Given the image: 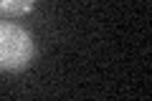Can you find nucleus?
I'll use <instances>...</instances> for the list:
<instances>
[{
	"mask_svg": "<svg viewBox=\"0 0 152 101\" xmlns=\"http://www.w3.org/2000/svg\"><path fill=\"white\" fill-rule=\"evenodd\" d=\"M36 0H0V13L8 18H18L33 10Z\"/></svg>",
	"mask_w": 152,
	"mask_h": 101,
	"instance_id": "f03ea898",
	"label": "nucleus"
},
{
	"mask_svg": "<svg viewBox=\"0 0 152 101\" xmlns=\"http://www.w3.org/2000/svg\"><path fill=\"white\" fill-rule=\"evenodd\" d=\"M33 38L28 31L13 23H0V68L23 71L33 61Z\"/></svg>",
	"mask_w": 152,
	"mask_h": 101,
	"instance_id": "f257e3e1",
	"label": "nucleus"
}]
</instances>
